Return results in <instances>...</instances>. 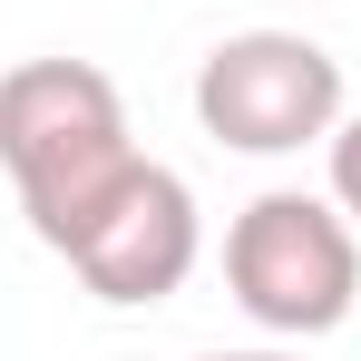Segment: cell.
Segmentation results:
<instances>
[{
    "mask_svg": "<svg viewBox=\"0 0 361 361\" xmlns=\"http://www.w3.org/2000/svg\"><path fill=\"white\" fill-rule=\"evenodd\" d=\"M0 166L20 185L30 235L49 254H68V235L137 166L118 78L98 59H20V68H0Z\"/></svg>",
    "mask_w": 361,
    "mask_h": 361,
    "instance_id": "cell-1",
    "label": "cell"
},
{
    "mask_svg": "<svg viewBox=\"0 0 361 361\" xmlns=\"http://www.w3.org/2000/svg\"><path fill=\"white\" fill-rule=\"evenodd\" d=\"M225 293H235L244 322H264L274 342L342 332L352 302H361V225L332 195L264 185L235 225H225Z\"/></svg>",
    "mask_w": 361,
    "mask_h": 361,
    "instance_id": "cell-2",
    "label": "cell"
},
{
    "mask_svg": "<svg viewBox=\"0 0 361 361\" xmlns=\"http://www.w3.org/2000/svg\"><path fill=\"white\" fill-rule=\"evenodd\" d=\"M195 127L235 157H302L342 127V59L302 30H235L195 59Z\"/></svg>",
    "mask_w": 361,
    "mask_h": 361,
    "instance_id": "cell-3",
    "label": "cell"
},
{
    "mask_svg": "<svg viewBox=\"0 0 361 361\" xmlns=\"http://www.w3.org/2000/svg\"><path fill=\"white\" fill-rule=\"evenodd\" d=\"M195 254H205V215H195V185L176 166H157V157H137L127 185L68 235V274L88 283L98 302H118V312H147V302H166L195 274Z\"/></svg>",
    "mask_w": 361,
    "mask_h": 361,
    "instance_id": "cell-4",
    "label": "cell"
},
{
    "mask_svg": "<svg viewBox=\"0 0 361 361\" xmlns=\"http://www.w3.org/2000/svg\"><path fill=\"white\" fill-rule=\"evenodd\" d=\"M322 147H332V205L361 225V108H342V127H332Z\"/></svg>",
    "mask_w": 361,
    "mask_h": 361,
    "instance_id": "cell-5",
    "label": "cell"
},
{
    "mask_svg": "<svg viewBox=\"0 0 361 361\" xmlns=\"http://www.w3.org/2000/svg\"><path fill=\"white\" fill-rule=\"evenodd\" d=\"M195 361H302V352H195Z\"/></svg>",
    "mask_w": 361,
    "mask_h": 361,
    "instance_id": "cell-6",
    "label": "cell"
}]
</instances>
